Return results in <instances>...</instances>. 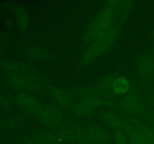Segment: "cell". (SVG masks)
Listing matches in <instances>:
<instances>
[{
	"label": "cell",
	"instance_id": "obj_1",
	"mask_svg": "<svg viewBox=\"0 0 154 144\" xmlns=\"http://www.w3.org/2000/svg\"><path fill=\"white\" fill-rule=\"evenodd\" d=\"M114 91L117 94H124L127 92L129 88V82L126 78H117L114 80L113 84Z\"/></svg>",
	"mask_w": 154,
	"mask_h": 144
}]
</instances>
